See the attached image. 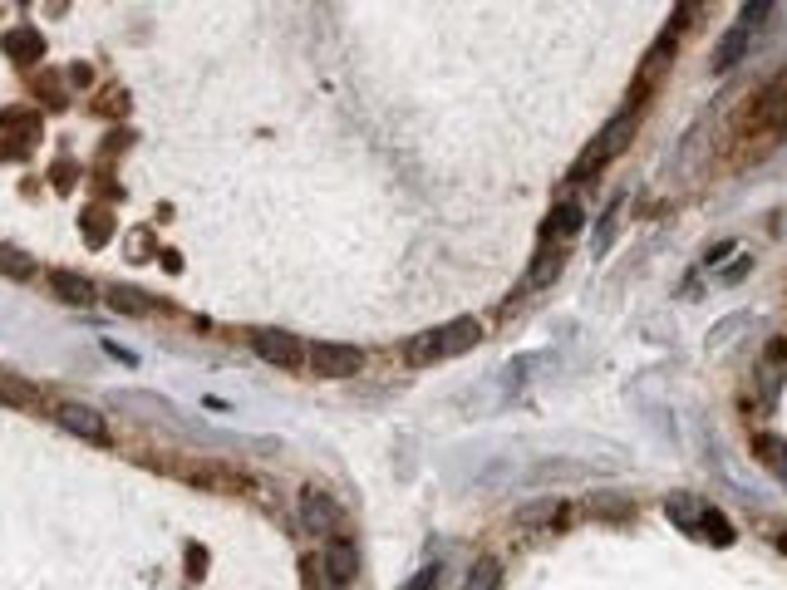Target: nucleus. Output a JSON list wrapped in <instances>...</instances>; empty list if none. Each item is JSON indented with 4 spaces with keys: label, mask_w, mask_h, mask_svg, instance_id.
<instances>
[{
    "label": "nucleus",
    "mask_w": 787,
    "mask_h": 590,
    "mask_svg": "<svg viewBox=\"0 0 787 590\" xmlns=\"http://www.w3.org/2000/svg\"><path fill=\"white\" fill-rule=\"evenodd\" d=\"M60 418L69 433H79L84 443H109V423H104V413L89 409V404H60Z\"/></svg>",
    "instance_id": "nucleus-7"
},
{
    "label": "nucleus",
    "mask_w": 787,
    "mask_h": 590,
    "mask_svg": "<svg viewBox=\"0 0 787 590\" xmlns=\"http://www.w3.org/2000/svg\"><path fill=\"white\" fill-rule=\"evenodd\" d=\"M758 458L787 482V443L783 438H768V433H763V438H758Z\"/></svg>",
    "instance_id": "nucleus-13"
},
{
    "label": "nucleus",
    "mask_w": 787,
    "mask_h": 590,
    "mask_svg": "<svg viewBox=\"0 0 787 590\" xmlns=\"http://www.w3.org/2000/svg\"><path fill=\"white\" fill-rule=\"evenodd\" d=\"M502 586V566L492 561V556H483L473 571H468V581H463V590H497Z\"/></svg>",
    "instance_id": "nucleus-12"
},
{
    "label": "nucleus",
    "mask_w": 787,
    "mask_h": 590,
    "mask_svg": "<svg viewBox=\"0 0 787 590\" xmlns=\"http://www.w3.org/2000/svg\"><path fill=\"white\" fill-rule=\"evenodd\" d=\"M630 128H635V123H630V114L610 118V123H606V133H601V143H596V148H591V153H586V158L576 163V177L601 173V168H606L610 158H620V153H625V143H630Z\"/></svg>",
    "instance_id": "nucleus-3"
},
{
    "label": "nucleus",
    "mask_w": 787,
    "mask_h": 590,
    "mask_svg": "<svg viewBox=\"0 0 787 590\" xmlns=\"http://www.w3.org/2000/svg\"><path fill=\"white\" fill-rule=\"evenodd\" d=\"M665 512L684 531H699V522L709 517V502H704V497H689V492H674V497L665 502Z\"/></svg>",
    "instance_id": "nucleus-10"
},
{
    "label": "nucleus",
    "mask_w": 787,
    "mask_h": 590,
    "mask_svg": "<svg viewBox=\"0 0 787 590\" xmlns=\"http://www.w3.org/2000/svg\"><path fill=\"white\" fill-rule=\"evenodd\" d=\"M5 271H10L15 281H20V276H30V261H25V256H20L15 246H5Z\"/></svg>",
    "instance_id": "nucleus-19"
},
{
    "label": "nucleus",
    "mask_w": 787,
    "mask_h": 590,
    "mask_svg": "<svg viewBox=\"0 0 787 590\" xmlns=\"http://www.w3.org/2000/svg\"><path fill=\"white\" fill-rule=\"evenodd\" d=\"M335 522H340V507L330 502V492H320V487H305L301 492V527L305 531H335Z\"/></svg>",
    "instance_id": "nucleus-8"
},
{
    "label": "nucleus",
    "mask_w": 787,
    "mask_h": 590,
    "mask_svg": "<svg viewBox=\"0 0 787 590\" xmlns=\"http://www.w3.org/2000/svg\"><path fill=\"white\" fill-rule=\"evenodd\" d=\"M615 212H620V207H610L606 217H601V232H596V251H606V246H610V232H615Z\"/></svg>",
    "instance_id": "nucleus-21"
},
{
    "label": "nucleus",
    "mask_w": 787,
    "mask_h": 590,
    "mask_svg": "<svg viewBox=\"0 0 787 590\" xmlns=\"http://www.w3.org/2000/svg\"><path fill=\"white\" fill-rule=\"evenodd\" d=\"M5 50H10V55H25V50H35V55H40L45 45H40V35H30V30H15V35L5 40Z\"/></svg>",
    "instance_id": "nucleus-18"
},
{
    "label": "nucleus",
    "mask_w": 787,
    "mask_h": 590,
    "mask_svg": "<svg viewBox=\"0 0 787 590\" xmlns=\"http://www.w3.org/2000/svg\"><path fill=\"white\" fill-rule=\"evenodd\" d=\"M256 354H261L266 364H276V369H296L305 359L301 340L286 335V330H261V335H256Z\"/></svg>",
    "instance_id": "nucleus-6"
},
{
    "label": "nucleus",
    "mask_w": 787,
    "mask_h": 590,
    "mask_svg": "<svg viewBox=\"0 0 787 590\" xmlns=\"http://www.w3.org/2000/svg\"><path fill=\"white\" fill-rule=\"evenodd\" d=\"M360 364H364V354L355 350V345H340V340H320V345L310 350V369H315L320 379H350Z\"/></svg>",
    "instance_id": "nucleus-4"
},
{
    "label": "nucleus",
    "mask_w": 787,
    "mask_h": 590,
    "mask_svg": "<svg viewBox=\"0 0 787 590\" xmlns=\"http://www.w3.org/2000/svg\"><path fill=\"white\" fill-rule=\"evenodd\" d=\"M50 291L69 300V305H89L94 300V281L79 276V271H50Z\"/></svg>",
    "instance_id": "nucleus-9"
},
{
    "label": "nucleus",
    "mask_w": 787,
    "mask_h": 590,
    "mask_svg": "<svg viewBox=\"0 0 787 590\" xmlns=\"http://www.w3.org/2000/svg\"><path fill=\"white\" fill-rule=\"evenodd\" d=\"M483 340V325L473 320V315H458V320H448V325H438V330H424L414 345H409V359L414 364H438V359H453V354L473 350Z\"/></svg>",
    "instance_id": "nucleus-1"
},
{
    "label": "nucleus",
    "mask_w": 787,
    "mask_h": 590,
    "mask_svg": "<svg viewBox=\"0 0 787 590\" xmlns=\"http://www.w3.org/2000/svg\"><path fill=\"white\" fill-rule=\"evenodd\" d=\"M694 536H714L719 546H728V541H733V527L724 522V512H714V507H709V517L699 522V531H694Z\"/></svg>",
    "instance_id": "nucleus-16"
},
{
    "label": "nucleus",
    "mask_w": 787,
    "mask_h": 590,
    "mask_svg": "<svg viewBox=\"0 0 787 590\" xmlns=\"http://www.w3.org/2000/svg\"><path fill=\"white\" fill-rule=\"evenodd\" d=\"M109 305H114V310H123V315H153V300H143V295L128 291V286H119V291L109 295Z\"/></svg>",
    "instance_id": "nucleus-14"
},
{
    "label": "nucleus",
    "mask_w": 787,
    "mask_h": 590,
    "mask_svg": "<svg viewBox=\"0 0 787 590\" xmlns=\"http://www.w3.org/2000/svg\"><path fill=\"white\" fill-rule=\"evenodd\" d=\"M773 5L768 0H753V5H743V15H738V25L728 30L724 40L714 45V69L724 74V69H733L738 59H743V50H748V40L758 35V25H763V15H768Z\"/></svg>",
    "instance_id": "nucleus-2"
},
{
    "label": "nucleus",
    "mask_w": 787,
    "mask_h": 590,
    "mask_svg": "<svg viewBox=\"0 0 787 590\" xmlns=\"http://www.w3.org/2000/svg\"><path fill=\"white\" fill-rule=\"evenodd\" d=\"M581 217H586V212H581L576 202H566V207H556V222H551V232H556V236H576V232H581Z\"/></svg>",
    "instance_id": "nucleus-15"
},
{
    "label": "nucleus",
    "mask_w": 787,
    "mask_h": 590,
    "mask_svg": "<svg viewBox=\"0 0 787 590\" xmlns=\"http://www.w3.org/2000/svg\"><path fill=\"white\" fill-rule=\"evenodd\" d=\"M433 586H438V561H433V566H424V571H419V576H414V581H409L404 590H433Z\"/></svg>",
    "instance_id": "nucleus-20"
},
{
    "label": "nucleus",
    "mask_w": 787,
    "mask_h": 590,
    "mask_svg": "<svg viewBox=\"0 0 787 590\" xmlns=\"http://www.w3.org/2000/svg\"><path fill=\"white\" fill-rule=\"evenodd\" d=\"M551 522H561V502L556 497H537V502L517 507V527H551Z\"/></svg>",
    "instance_id": "nucleus-11"
},
{
    "label": "nucleus",
    "mask_w": 787,
    "mask_h": 590,
    "mask_svg": "<svg viewBox=\"0 0 787 590\" xmlns=\"http://www.w3.org/2000/svg\"><path fill=\"white\" fill-rule=\"evenodd\" d=\"M320 566H325V581H330V586H350V581L360 576V551H355V541H350V536H330Z\"/></svg>",
    "instance_id": "nucleus-5"
},
{
    "label": "nucleus",
    "mask_w": 787,
    "mask_h": 590,
    "mask_svg": "<svg viewBox=\"0 0 787 590\" xmlns=\"http://www.w3.org/2000/svg\"><path fill=\"white\" fill-rule=\"evenodd\" d=\"M586 507H591L596 517H610V522H630V507H625L620 497H591Z\"/></svg>",
    "instance_id": "nucleus-17"
}]
</instances>
